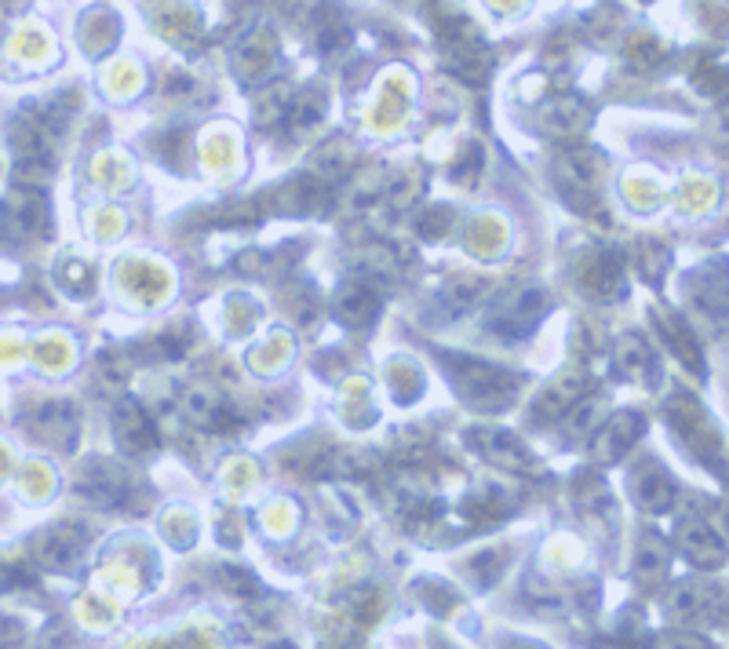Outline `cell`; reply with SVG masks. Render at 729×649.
Listing matches in <instances>:
<instances>
[{
    "mask_svg": "<svg viewBox=\"0 0 729 649\" xmlns=\"http://www.w3.org/2000/svg\"><path fill=\"white\" fill-rule=\"evenodd\" d=\"M668 263H671V252H668L664 245H657V242H642V245H639V274L646 277L649 285H660V282H664Z\"/></svg>",
    "mask_w": 729,
    "mask_h": 649,
    "instance_id": "cell-26",
    "label": "cell"
},
{
    "mask_svg": "<svg viewBox=\"0 0 729 649\" xmlns=\"http://www.w3.org/2000/svg\"><path fill=\"white\" fill-rule=\"evenodd\" d=\"M59 282L66 285V293L70 296H88L91 293V267L88 263H77V259H70V263H62V271H59Z\"/></svg>",
    "mask_w": 729,
    "mask_h": 649,
    "instance_id": "cell-29",
    "label": "cell"
},
{
    "mask_svg": "<svg viewBox=\"0 0 729 649\" xmlns=\"http://www.w3.org/2000/svg\"><path fill=\"white\" fill-rule=\"evenodd\" d=\"M503 566H508V554L503 551H482V554H474L467 569L474 573V580H479V588H489V584H496Z\"/></svg>",
    "mask_w": 729,
    "mask_h": 649,
    "instance_id": "cell-28",
    "label": "cell"
},
{
    "mask_svg": "<svg viewBox=\"0 0 729 649\" xmlns=\"http://www.w3.org/2000/svg\"><path fill=\"white\" fill-rule=\"evenodd\" d=\"M77 489H81V496L96 503V508H117V503L128 496L131 482H128L125 468H117V463H110V460H96L81 474Z\"/></svg>",
    "mask_w": 729,
    "mask_h": 649,
    "instance_id": "cell-8",
    "label": "cell"
},
{
    "mask_svg": "<svg viewBox=\"0 0 729 649\" xmlns=\"http://www.w3.org/2000/svg\"><path fill=\"white\" fill-rule=\"evenodd\" d=\"M333 314L336 322H343L347 328H368L376 322L380 314V293L373 282H365V277H354L336 293V303H333Z\"/></svg>",
    "mask_w": 729,
    "mask_h": 649,
    "instance_id": "cell-9",
    "label": "cell"
},
{
    "mask_svg": "<svg viewBox=\"0 0 729 649\" xmlns=\"http://www.w3.org/2000/svg\"><path fill=\"white\" fill-rule=\"evenodd\" d=\"M26 427L33 431V439L51 449H73L77 445V413L66 402H48L33 409V416L26 420Z\"/></svg>",
    "mask_w": 729,
    "mask_h": 649,
    "instance_id": "cell-7",
    "label": "cell"
},
{
    "mask_svg": "<svg viewBox=\"0 0 729 649\" xmlns=\"http://www.w3.org/2000/svg\"><path fill=\"white\" fill-rule=\"evenodd\" d=\"M591 442V463H599V468H613V463L628 453L634 445V439L646 431V420L642 413H634V409H620L613 413V420H602V427H594Z\"/></svg>",
    "mask_w": 729,
    "mask_h": 649,
    "instance_id": "cell-5",
    "label": "cell"
},
{
    "mask_svg": "<svg viewBox=\"0 0 729 649\" xmlns=\"http://www.w3.org/2000/svg\"><path fill=\"white\" fill-rule=\"evenodd\" d=\"M562 420H565V431L577 434V439L580 434H591L605 420V402L599 399V394H583V399H577L565 409Z\"/></svg>",
    "mask_w": 729,
    "mask_h": 649,
    "instance_id": "cell-24",
    "label": "cell"
},
{
    "mask_svg": "<svg viewBox=\"0 0 729 649\" xmlns=\"http://www.w3.org/2000/svg\"><path fill=\"white\" fill-rule=\"evenodd\" d=\"M81 551H85V533L77 525H56V529H48V533H41V540H37V554H41V562L59 566V569L77 562V554H81Z\"/></svg>",
    "mask_w": 729,
    "mask_h": 649,
    "instance_id": "cell-17",
    "label": "cell"
},
{
    "mask_svg": "<svg viewBox=\"0 0 729 649\" xmlns=\"http://www.w3.org/2000/svg\"><path fill=\"white\" fill-rule=\"evenodd\" d=\"M325 197H328V187L325 183H317L314 176H299V179H292L288 187L277 194V201H282L285 212H317V208H325Z\"/></svg>",
    "mask_w": 729,
    "mask_h": 649,
    "instance_id": "cell-22",
    "label": "cell"
},
{
    "mask_svg": "<svg viewBox=\"0 0 729 649\" xmlns=\"http://www.w3.org/2000/svg\"><path fill=\"white\" fill-rule=\"evenodd\" d=\"M263 263H267L263 252H242V256H237V271H242V274H263Z\"/></svg>",
    "mask_w": 729,
    "mask_h": 649,
    "instance_id": "cell-34",
    "label": "cell"
},
{
    "mask_svg": "<svg viewBox=\"0 0 729 649\" xmlns=\"http://www.w3.org/2000/svg\"><path fill=\"white\" fill-rule=\"evenodd\" d=\"M0 216H4V227L16 234H41L48 230V208L45 197L37 194V187H19L8 194V201L0 205Z\"/></svg>",
    "mask_w": 729,
    "mask_h": 649,
    "instance_id": "cell-14",
    "label": "cell"
},
{
    "mask_svg": "<svg viewBox=\"0 0 729 649\" xmlns=\"http://www.w3.org/2000/svg\"><path fill=\"white\" fill-rule=\"evenodd\" d=\"M437 362H442L453 391L471 409H479V413H508L514 399H519V376L493 365V362L453 354V351H442L437 354Z\"/></svg>",
    "mask_w": 729,
    "mask_h": 649,
    "instance_id": "cell-1",
    "label": "cell"
},
{
    "mask_svg": "<svg viewBox=\"0 0 729 649\" xmlns=\"http://www.w3.org/2000/svg\"><path fill=\"white\" fill-rule=\"evenodd\" d=\"M288 314L299 328H311L317 317H322V303H317V296L311 293V288H303L299 296L288 299Z\"/></svg>",
    "mask_w": 729,
    "mask_h": 649,
    "instance_id": "cell-30",
    "label": "cell"
},
{
    "mask_svg": "<svg viewBox=\"0 0 729 649\" xmlns=\"http://www.w3.org/2000/svg\"><path fill=\"white\" fill-rule=\"evenodd\" d=\"M219 580H223V588H227L230 594H237V599H256V594L263 591L256 573H248V569H237V566H223L219 569Z\"/></svg>",
    "mask_w": 729,
    "mask_h": 649,
    "instance_id": "cell-27",
    "label": "cell"
},
{
    "mask_svg": "<svg viewBox=\"0 0 729 649\" xmlns=\"http://www.w3.org/2000/svg\"><path fill=\"white\" fill-rule=\"evenodd\" d=\"M679 548L686 551V559L700 569H719L726 562V540L719 529L708 522H686L679 529Z\"/></svg>",
    "mask_w": 729,
    "mask_h": 649,
    "instance_id": "cell-15",
    "label": "cell"
},
{
    "mask_svg": "<svg viewBox=\"0 0 729 649\" xmlns=\"http://www.w3.org/2000/svg\"><path fill=\"white\" fill-rule=\"evenodd\" d=\"M453 219H456L453 208H445V205H442V208H427V212L420 216L416 230H420L423 237H431V242H437V237H445V230L453 227Z\"/></svg>",
    "mask_w": 729,
    "mask_h": 649,
    "instance_id": "cell-31",
    "label": "cell"
},
{
    "mask_svg": "<svg viewBox=\"0 0 729 649\" xmlns=\"http://www.w3.org/2000/svg\"><path fill=\"white\" fill-rule=\"evenodd\" d=\"M660 317V333L668 336V343H671V351L682 357V362L693 368V373H700L705 376V354H700V343H697V336L689 333V325L682 322L679 314H657Z\"/></svg>",
    "mask_w": 729,
    "mask_h": 649,
    "instance_id": "cell-20",
    "label": "cell"
},
{
    "mask_svg": "<svg viewBox=\"0 0 729 649\" xmlns=\"http://www.w3.org/2000/svg\"><path fill=\"white\" fill-rule=\"evenodd\" d=\"M325 117V91L317 88H299L292 91L288 110H285V125L296 131V136H307V131Z\"/></svg>",
    "mask_w": 729,
    "mask_h": 649,
    "instance_id": "cell-19",
    "label": "cell"
},
{
    "mask_svg": "<svg viewBox=\"0 0 729 649\" xmlns=\"http://www.w3.org/2000/svg\"><path fill=\"white\" fill-rule=\"evenodd\" d=\"M485 296H493V285L485 282V277H474V274H463V277H453V282L445 285L442 293V303L453 314H463L471 307H479Z\"/></svg>",
    "mask_w": 729,
    "mask_h": 649,
    "instance_id": "cell-23",
    "label": "cell"
},
{
    "mask_svg": "<svg viewBox=\"0 0 729 649\" xmlns=\"http://www.w3.org/2000/svg\"><path fill=\"white\" fill-rule=\"evenodd\" d=\"M700 277V293H693V299L700 303V311H708L715 322H722L726 307H729V282H726V271L715 263V267L693 274Z\"/></svg>",
    "mask_w": 729,
    "mask_h": 649,
    "instance_id": "cell-21",
    "label": "cell"
},
{
    "mask_svg": "<svg viewBox=\"0 0 729 649\" xmlns=\"http://www.w3.org/2000/svg\"><path fill=\"white\" fill-rule=\"evenodd\" d=\"M668 544L660 540L657 533H646L639 540V559H634V580H639V588L646 591H657L664 584L668 577Z\"/></svg>",
    "mask_w": 729,
    "mask_h": 649,
    "instance_id": "cell-18",
    "label": "cell"
},
{
    "mask_svg": "<svg viewBox=\"0 0 729 649\" xmlns=\"http://www.w3.org/2000/svg\"><path fill=\"white\" fill-rule=\"evenodd\" d=\"M114 434H117V445H121V453H128V456L150 453V449L157 445L154 420L146 416V409L139 402H121V405H117Z\"/></svg>",
    "mask_w": 729,
    "mask_h": 649,
    "instance_id": "cell-10",
    "label": "cell"
},
{
    "mask_svg": "<svg viewBox=\"0 0 729 649\" xmlns=\"http://www.w3.org/2000/svg\"><path fill=\"white\" fill-rule=\"evenodd\" d=\"M719 606H722V588L719 584H708V580H679V584H674L671 594L664 599V613H668L671 625L693 628L705 617L719 613Z\"/></svg>",
    "mask_w": 729,
    "mask_h": 649,
    "instance_id": "cell-3",
    "label": "cell"
},
{
    "mask_svg": "<svg viewBox=\"0 0 729 649\" xmlns=\"http://www.w3.org/2000/svg\"><path fill=\"white\" fill-rule=\"evenodd\" d=\"M420 594H427V606L434 609V613H449L460 599H456V591L453 588H445L442 580H437V591H434V580H420Z\"/></svg>",
    "mask_w": 729,
    "mask_h": 649,
    "instance_id": "cell-32",
    "label": "cell"
},
{
    "mask_svg": "<svg viewBox=\"0 0 729 649\" xmlns=\"http://www.w3.org/2000/svg\"><path fill=\"white\" fill-rule=\"evenodd\" d=\"M351 171H354V142H347V139L325 142V147L317 150L314 161H311V176L317 183H325L328 190L339 187V183H347Z\"/></svg>",
    "mask_w": 729,
    "mask_h": 649,
    "instance_id": "cell-16",
    "label": "cell"
},
{
    "mask_svg": "<svg viewBox=\"0 0 729 649\" xmlns=\"http://www.w3.org/2000/svg\"><path fill=\"white\" fill-rule=\"evenodd\" d=\"M548 293L543 288H519L511 296H500L489 311V328L508 340H525L548 314Z\"/></svg>",
    "mask_w": 729,
    "mask_h": 649,
    "instance_id": "cell-2",
    "label": "cell"
},
{
    "mask_svg": "<svg viewBox=\"0 0 729 649\" xmlns=\"http://www.w3.org/2000/svg\"><path fill=\"white\" fill-rule=\"evenodd\" d=\"M463 442H467L471 453H479L485 463H493V468H503V471H529L533 468V456H529V449L514 439L511 431H500V427H471L463 434Z\"/></svg>",
    "mask_w": 729,
    "mask_h": 649,
    "instance_id": "cell-4",
    "label": "cell"
},
{
    "mask_svg": "<svg viewBox=\"0 0 729 649\" xmlns=\"http://www.w3.org/2000/svg\"><path fill=\"white\" fill-rule=\"evenodd\" d=\"M405 4H408V0H405ZM413 4H420V0H413Z\"/></svg>",
    "mask_w": 729,
    "mask_h": 649,
    "instance_id": "cell-35",
    "label": "cell"
},
{
    "mask_svg": "<svg viewBox=\"0 0 729 649\" xmlns=\"http://www.w3.org/2000/svg\"><path fill=\"white\" fill-rule=\"evenodd\" d=\"M577 340H580V347L588 351V354H605L609 351V340H605V333L594 322H580L577 325Z\"/></svg>",
    "mask_w": 729,
    "mask_h": 649,
    "instance_id": "cell-33",
    "label": "cell"
},
{
    "mask_svg": "<svg viewBox=\"0 0 729 649\" xmlns=\"http://www.w3.org/2000/svg\"><path fill=\"white\" fill-rule=\"evenodd\" d=\"M288 99H292V88L288 85H274L259 96L256 106V125L274 131L277 125H285V110H288Z\"/></svg>",
    "mask_w": 729,
    "mask_h": 649,
    "instance_id": "cell-25",
    "label": "cell"
},
{
    "mask_svg": "<svg viewBox=\"0 0 729 649\" xmlns=\"http://www.w3.org/2000/svg\"><path fill=\"white\" fill-rule=\"evenodd\" d=\"M613 365H617V373L624 376V380H646L649 387L660 380V362H657V354L649 351V343L639 336V333H624L620 336L613 347Z\"/></svg>",
    "mask_w": 729,
    "mask_h": 649,
    "instance_id": "cell-12",
    "label": "cell"
},
{
    "mask_svg": "<svg viewBox=\"0 0 729 649\" xmlns=\"http://www.w3.org/2000/svg\"><path fill=\"white\" fill-rule=\"evenodd\" d=\"M591 391V376L583 373V368H573V373H565L562 380H554L548 391L540 394L536 405H533V423H554L562 420V413L577 399Z\"/></svg>",
    "mask_w": 729,
    "mask_h": 649,
    "instance_id": "cell-13",
    "label": "cell"
},
{
    "mask_svg": "<svg viewBox=\"0 0 729 649\" xmlns=\"http://www.w3.org/2000/svg\"><path fill=\"white\" fill-rule=\"evenodd\" d=\"M631 493H634V503H639V511L646 514H664L674 508V482L653 460L639 463V471L631 474Z\"/></svg>",
    "mask_w": 729,
    "mask_h": 649,
    "instance_id": "cell-11",
    "label": "cell"
},
{
    "mask_svg": "<svg viewBox=\"0 0 729 649\" xmlns=\"http://www.w3.org/2000/svg\"><path fill=\"white\" fill-rule=\"evenodd\" d=\"M183 413H187V420L197 423V427H208V431H219V434L242 427L237 409L223 399L216 387H208V383H197V387L183 394Z\"/></svg>",
    "mask_w": 729,
    "mask_h": 649,
    "instance_id": "cell-6",
    "label": "cell"
}]
</instances>
